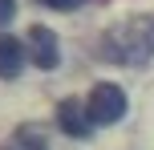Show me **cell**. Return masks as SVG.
<instances>
[{"label":"cell","mask_w":154,"mask_h":150,"mask_svg":"<svg viewBox=\"0 0 154 150\" xmlns=\"http://www.w3.org/2000/svg\"><path fill=\"white\" fill-rule=\"evenodd\" d=\"M106 53L114 61H126V65H138L146 57H154V16H146V20H126L114 32H106Z\"/></svg>","instance_id":"obj_1"},{"label":"cell","mask_w":154,"mask_h":150,"mask_svg":"<svg viewBox=\"0 0 154 150\" xmlns=\"http://www.w3.org/2000/svg\"><path fill=\"white\" fill-rule=\"evenodd\" d=\"M57 122H61V130L69 138H89L93 134V118H89V110H85V102H77V97H65V102L57 106Z\"/></svg>","instance_id":"obj_3"},{"label":"cell","mask_w":154,"mask_h":150,"mask_svg":"<svg viewBox=\"0 0 154 150\" xmlns=\"http://www.w3.org/2000/svg\"><path fill=\"white\" fill-rule=\"evenodd\" d=\"M45 4H49V8H61V12H69V8H77L81 0H45Z\"/></svg>","instance_id":"obj_8"},{"label":"cell","mask_w":154,"mask_h":150,"mask_svg":"<svg viewBox=\"0 0 154 150\" xmlns=\"http://www.w3.org/2000/svg\"><path fill=\"white\" fill-rule=\"evenodd\" d=\"M24 65V45L16 37H0V77H16Z\"/></svg>","instance_id":"obj_5"},{"label":"cell","mask_w":154,"mask_h":150,"mask_svg":"<svg viewBox=\"0 0 154 150\" xmlns=\"http://www.w3.org/2000/svg\"><path fill=\"white\" fill-rule=\"evenodd\" d=\"M4 150H49V142H45V134H41V130L24 126V130H16V134L4 142Z\"/></svg>","instance_id":"obj_6"},{"label":"cell","mask_w":154,"mask_h":150,"mask_svg":"<svg viewBox=\"0 0 154 150\" xmlns=\"http://www.w3.org/2000/svg\"><path fill=\"white\" fill-rule=\"evenodd\" d=\"M85 110H89L93 126H109V122H118V118L126 114V93H122V85H109V81L93 85Z\"/></svg>","instance_id":"obj_2"},{"label":"cell","mask_w":154,"mask_h":150,"mask_svg":"<svg viewBox=\"0 0 154 150\" xmlns=\"http://www.w3.org/2000/svg\"><path fill=\"white\" fill-rule=\"evenodd\" d=\"M12 12H16V4H12V0H0V24H8V20H12Z\"/></svg>","instance_id":"obj_7"},{"label":"cell","mask_w":154,"mask_h":150,"mask_svg":"<svg viewBox=\"0 0 154 150\" xmlns=\"http://www.w3.org/2000/svg\"><path fill=\"white\" fill-rule=\"evenodd\" d=\"M29 57L32 65H41V69H57V61H61V49H57V37L49 29H32L29 32Z\"/></svg>","instance_id":"obj_4"}]
</instances>
